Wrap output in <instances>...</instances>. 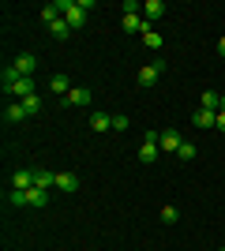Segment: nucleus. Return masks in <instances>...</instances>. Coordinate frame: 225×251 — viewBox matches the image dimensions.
<instances>
[{"label": "nucleus", "mask_w": 225, "mask_h": 251, "mask_svg": "<svg viewBox=\"0 0 225 251\" xmlns=\"http://www.w3.org/2000/svg\"><path fill=\"white\" fill-rule=\"evenodd\" d=\"M124 127H128V116H124V113H113V131H124Z\"/></svg>", "instance_id": "bb28decb"}, {"label": "nucleus", "mask_w": 225, "mask_h": 251, "mask_svg": "<svg viewBox=\"0 0 225 251\" xmlns=\"http://www.w3.org/2000/svg\"><path fill=\"white\" fill-rule=\"evenodd\" d=\"M218 105H222V98H218L214 90H203V94H199V109H210V113H218Z\"/></svg>", "instance_id": "dca6fc26"}, {"label": "nucleus", "mask_w": 225, "mask_h": 251, "mask_svg": "<svg viewBox=\"0 0 225 251\" xmlns=\"http://www.w3.org/2000/svg\"><path fill=\"white\" fill-rule=\"evenodd\" d=\"M34 188L53 191L56 188V173H53V169H45V165H34Z\"/></svg>", "instance_id": "7ed1b4c3"}, {"label": "nucleus", "mask_w": 225, "mask_h": 251, "mask_svg": "<svg viewBox=\"0 0 225 251\" xmlns=\"http://www.w3.org/2000/svg\"><path fill=\"white\" fill-rule=\"evenodd\" d=\"M23 109H26V116H38V113H42V98H38V94L23 98Z\"/></svg>", "instance_id": "aec40b11"}, {"label": "nucleus", "mask_w": 225, "mask_h": 251, "mask_svg": "<svg viewBox=\"0 0 225 251\" xmlns=\"http://www.w3.org/2000/svg\"><path fill=\"white\" fill-rule=\"evenodd\" d=\"M90 127H94V131H109V127H113V116L109 113H94L90 116Z\"/></svg>", "instance_id": "a211bd4d"}, {"label": "nucleus", "mask_w": 225, "mask_h": 251, "mask_svg": "<svg viewBox=\"0 0 225 251\" xmlns=\"http://www.w3.org/2000/svg\"><path fill=\"white\" fill-rule=\"evenodd\" d=\"M218 56H225V34L218 38Z\"/></svg>", "instance_id": "c756f323"}, {"label": "nucleus", "mask_w": 225, "mask_h": 251, "mask_svg": "<svg viewBox=\"0 0 225 251\" xmlns=\"http://www.w3.org/2000/svg\"><path fill=\"white\" fill-rule=\"evenodd\" d=\"M23 120H26L23 101H8V105H4V124H23Z\"/></svg>", "instance_id": "6e6552de"}, {"label": "nucleus", "mask_w": 225, "mask_h": 251, "mask_svg": "<svg viewBox=\"0 0 225 251\" xmlns=\"http://www.w3.org/2000/svg\"><path fill=\"white\" fill-rule=\"evenodd\" d=\"M11 188L15 191H30L34 188V169H15V173H11Z\"/></svg>", "instance_id": "423d86ee"}, {"label": "nucleus", "mask_w": 225, "mask_h": 251, "mask_svg": "<svg viewBox=\"0 0 225 251\" xmlns=\"http://www.w3.org/2000/svg\"><path fill=\"white\" fill-rule=\"evenodd\" d=\"M60 105H75V109H79V105H90V90H86V86H72V94L68 98H60Z\"/></svg>", "instance_id": "0eeeda50"}, {"label": "nucleus", "mask_w": 225, "mask_h": 251, "mask_svg": "<svg viewBox=\"0 0 225 251\" xmlns=\"http://www.w3.org/2000/svg\"><path fill=\"white\" fill-rule=\"evenodd\" d=\"M8 202H11V206H26V191H15V188H11L8 191Z\"/></svg>", "instance_id": "b1692460"}, {"label": "nucleus", "mask_w": 225, "mask_h": 251, "mask_svg": "<svg viewBox=\"0 0 225 251\" xmlns=\"http://www.w3.org/2000/svg\"><path fill=\"white\" fill-rule=\"evenodd\" d=\"M124 15H143V4L139 0H124Z\"/></svg>", "instance_id": "a878e982"}, {"label": "nucleus", "mask_w": 225, "mask_h": 251, "mask_svg": "<svg viewBox=\"0 0 225 251\" xmlns=\"http://www.w3.org/2000/svg\"><path fill=\"white\" fill-rule=\"evenodd\" d=\"M30 94H34V79H26V75H23L19 83L8 90V101H11V98H15V101H23V98H30Z\"/></svg>", "instance_id": "1a4fd4ad"}, {"label": "nucleus", "mask_w": 225, "mask_h": 251, "mask_svg": "<svg viewBox=\"0 0 225 251\" xmlns=\"http://www.w3.org/2000/svg\"><path fill=\"white\" fill-rule=\"evenodd\" d=\"M180 143H184L180 131H176V127H165V131H161V143H158V147L165 150V154H176V150H180Z\"/></svg>", "instance_id": "39448f33"}, {"label": "nucleus", "mask_w": 225, "mask_h": 251, "mask_svg": "<svg viewBox=\"0 0 225 251\" xmlns=\"http://www.w3.org/2000/svg\"><path fill=\"white\" fill-rule=\"evenodd\" d=\"M161 72H165V64H161V60H154V64H143L135 79H139V86H154V83L161 79Z\"/></svg>", "instance_id": "f03ea898"}, {"label": "nucleus", "mask_w": 225, "mask_h": 251, "mask_svg": "<svg viewBox=\"0 0 225 251\" xmlns=\"http://www.w3.org/2000/svg\"><path fill=\"white\" fill-rule=\"evenodd\" d=\"M143 143H161V131H143Z\"/></svg>", "instance_id": "cd10ccee"}, {"label": "nucleus", "mask_w": 225, "mask_h": 251, "mask_svg": "<svg viewBox=\"0 0 225 251\" xmlns=\"http://www.w3.org/2000/svg\"><path fill=\"white\" fill-rule=\"evenodd\" d=\"M23 75H19V68H15V64H8V68H4V72H0V86H4V94H8L11 86L19 83Z\"/></svg>", "instance_id": "9b49d317"}, {"label": "nucleus", "mask_w": 225, "mask_h": 251, "mask_svg": "<svg viewBox=\"0 0 225 251\" xmlns=\"http://www.w3.org/2000/svg\"><path fill=\"white\" fill-rule=\"evenodd\" d=\"M214 120H218V113H210V109H195V113H192L195 127H214Z\"/></svg>", "instance_id": "f8f14e48"}, {"label": "nucleus", "mask_w": 225, "mask_h": 251, "mask_svg": "<svg viewBox=\"0 0 225 251\" xmlns=\"http://www.w3.org/2000/svg\"><path fill=\"white\" fill-rule=\"evenodd\" d=\"M56 4H60V15L68 19V26H72V30H83V26H86V11L79 8L75 0H56Z\"/></svg>", "instance_id": "f257e3e1"}, {"label": "nucleus", "mask_w": 225, "mask_h": 251, "mask_svg": "<svg viewBox=\"0 0 225 251\" xmlns=\"http://www.w3.org/2000/svg\"><path fill=\"white\" fill-rule=\"evenodd\" d=\"M176 218H180V210H176V206H161V221H165V225H173Z\"/></svg>", "instance_id": "393cba45"}, {"label": "nucleus", "mask_w": 225, "mask_h": 251, "mask_svg": "<svg viewBox=\"0 0 225 251\" xmlns=\"http://www.w3.org/2000/svg\"><path fill=\"white\" fill-rule=\"evenodd\" d=\"M158 143H143V147H139V161H143V165H150V161H158Z\"/></svg>", "instance_id": "f3484780"}, {"label": "nucleus", "mask_w": 225, "mask_h": 251, "mask_svg": "<svg viewBox=\"0 0 225 251\" xmlns=\"http://www.w3.org/2000/svg\"><path fill=\"white\" fill-rule=\"evenodd\" d=\"M195 154H199V150H195V143H180V150H176V157H180V161H192Z\"/></svg>", "instance_id": "5701e85b"}, {"label": "nucleus", "mask_w": 225, "mask_h": 251, "mask_svg": "<svg viewBox=\"0 0 225 251\" xmlns=\"http://www.w3.org/2000/svg\"><path fill=\"white\" fill-rule=\"evenodd\" d=\"M15 68H19V75L34 79V72H38V52H19V56H15Z\"/></svg>", "instance_id": "20e7f679"}, {"label": "nucleus", "mask_w": 225, "mask_h": 251, "mask_svg": "<svg viewBox=\"0 0 225 251\" xmlns=\"http://www.w3.org/2000/svg\"><path fill=\"white\" fill-rule=\"evenodd\" d=\"M56 188L60 191H79V176H75V173H56Z\"/></svg>", "instance_id": "2eb2a0df"}, {"label": "nucleus", "mask_w": 225, "mask_h": 251, "mask_svg": "<svg viewBox=\"0 0 225 251\" xmlns=\"http://www.w3.org/2000/svg\"><path fill=\"white\" fill-rule=\"evenodd\" d=\"M218 113H225V94H222V105H218Z\"/></svg>", "instance_id": "7c9ffc66"}, {"label": "nucleus", "mask_w": 225, "mask_h": 251, "mask_svg": "<svg viewBox=\"0 0 225 251\" xmlns=\"http://www.w3.org/2000/svg\"><path fill=\"white\" fill-rule=\"evenodd\" d=\"M26 206H38V210H42V206H49V191L30 188V191H26Z\"/></svg>", "instance_id": "4468645a"}, {"label": "nucleus", "mask_w": 225, "mask_h": 251, "mask_svg": "<svg viewBox=\"0 0 225 251\" xmlns=\"http://www.w3.org/2000/svg\"><path fill=\"white\" fill-rule=\"evenodd\" d=\"M49 90H53V94H60V98H68V94H72L68 75H53V79H49Z\"/></svg>", "instance_id": "ddd939ff"}, {"label": "nucleus", "mask_w": 225, "mask_h": 251, "mask_svg": "<svg viewBox=\"0 0 225 251\" xmlns=\"http://www.w3.org/2000/svg\"><path fill=\"white\" fill-rule=\"evenodd\" d=\"M214 131H222V135H225V113H218V120H214Z\"/></svg>", "instance_id": "c85d7f7f"}, {"label": "nucleus", "mask_w": 225, "mask_h": 251, "mask_svg": "<svg viewBox=\"0 0 225 251\" xmlns=\"http://www.w3.org/2000/svg\"><path fill=\"white\" fill-rule=\"evenodd\" d=\"M161 15H165V0H147V4H143V19L147 23L161 19Z\"/></svg>", "instance_id": "9d476101"}, {"label": "nucleus", "mask_w": 225, "mask_h": 251, "mask_svg": "<svg viewBox=\"0 0 225 251\" xmlns=\"http://www.w3.org/2000/svg\"><path fill=\"white\" fill-rule=\"evenodd\" d=\"M42 19L49 23V26H53L56 19H64V15H60V4H45V8H42Z\"/></svg>", "instance_id": "6ab92c4d"}, {"label": "nucleus", "mask_w": 225, "mask_h": 251, "mask_svg": "<svg viewBox=\"0 0 225 251\" xmlns=\"http://www.w3.org/2000/svg\"><path fill=\"white\" fill-rule=\"evenodd\" d=\"M49 34H53V38H68V34H72V26H68V19H56L53 26H49Z\"/></svg>", "instance_id": "412c9836"}, {"label": "nucleus", "mask_w": 225, "mask_h": 251, "mask_svg": "<svg viewBox=\"0 0 225 251\" xmlns=\"http://www.w3.org/2000/svg\"><path fill=\"white\" fill-rule=\"evenodd\" d=\"M143 45H147V49H161L165 42H161V34H158V30H150V34H143Z\"/></svg>", "instance_id": "4be33fe9"}]
</instances>
